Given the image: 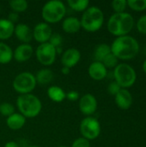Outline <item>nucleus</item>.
Instances as JSON below:
<instances>
[{"mask_svg":"<svg viewBox=\"0 0 146 147\" xmlns=\"http://www.w3.org/2000/svg\"><path fill=\"white\" fill-rule=\"evenodd\" d=\"M15 113V107L9 102L0 103V114L5 117H9Z\"/></svg>","mask_w":146,"mask_h":147,"instance_id":"bb28decb","label":"nucleus"},{"mask_svg":"<svg viewBox=\"0 0 146 147\" xmlns=\"http://www.w3.org/2000/svg\"><path fill=\"white\" fill-rule=\"evenodd\" d=\"M81 27L88 32H96L103 25L104 14L102 10L96 7H89L83 14L80 20Z\"/></svg>","mask_w":146,"mask_h":147,"instance_id":"20e7f679","label":"nucleus"},{"mask_svg":"<svg viewBox=\"0 0 146 147\" xmlns=\"http://www.w3.org/2000/svg\"><path fill=\"white\" fill-rule=\"evenodd\" d=\"M81 59V53L80 52L74 47L69 48L67 50H65L61 57V63L63 65V66L65 67H68V68H71L73 66H75L80 60Z\"/></svg>","mask_w":146,"mask_h":147,"instance_id":"f8f14e48","label":"nucleus"},{"mask_svg":"<svg viewBox=\"0 0 146 147\" xmlns=\"http://www.w3.org/2000/svg\"><path fill=\"white\" fill-rule=\"evenodd\" d=\"M4 147H19V146L15 141H9L4 145Z\"/></svg>","mask_w":146,"mask_h":147,"instance_id":"c9c22d12","label":"nucleus"},{"mask_svg":"<svg viewBox=\"0 0 146 147\" xmlns=\"http://www.w3.org/2000/svg\"><path fill=\"white\" fill-rule=\"evenodd\" d=\"M47 96L52 102H61L65 99H66V93L65 92V90L61 87L56 85H52L48 88Z\"/></svg>","mask_w":146,"mask_h":147,"instance_id":"aec40b11","label":"nucleus"},{"mask_svg":"<svg viewBox=\"0 0 146 147\" xmlns=\"http://www.w3.org/2000/svg\"><path fill=\"white\" fill-rule=\"evenodd\" d=\"M143 70H144V71L146 73V59L145 60L144 64H143Z\"/></svg>","mask_w":146,"mask_h":147,"instance_id":"4c0bfd02","label":"nucleus"},{"mask_svg":"<svg viewBox=\"0 0 146 147\" xmlns=\"http://www.w3.org/2000/svg\"><path fill=\"white\" fill-rule=\"evenodd\" d=\"M81 28L80 20L74 16H69L62 22V28L67 34H75L78 32Z\"/></svg>","mask_w":146,"mask_h":147,"instance_id":"a211bd4d","label":"nucleus"},{"mask_svg":"<svg viewBox=\"0 0 146 147\" xmlns=\"http://www.w3.org/2000/svg\"><path fill=\"white\" fill-rule=\"evenodd\" d=\"M52 78H53L52 71L46 68L40 70L35 76L36 83H38L41 85H45V84L51 83Z\"/></svg>","mask_w":146,"mask_h":147,"instance_id":"4be33fe9","label":"nucleus"},{"mask_svg":"<svg viewBox=\"0 0 146 147\" xmlns=\"http://www.w3.org/2000/svg\"><path fill=\"white\" fill-rule=\"evenodd\" d=\"M137 28L138 30L142 33V34H146V15L142 16L139 17V19L137 22Z\"/></svg>","mask_w":146,"mask_h":147,"instance_id":"7c9ffc66","label":"nucleus"},{"mask_svg":"<svg viewBox=\"0 0 146 147\" xmlns=\"http://www.w3.org/2000/svg\"><path fill=\"white\" fill-rule=\"evenodd\" d=\"M52 34V28L46 22H40L36 24L33 30V38L40 44L48 42Z\"/></svg>","mask_w":146,"mask_h":147,"instance_id":"9d476101","label":"nucleus"},{"mask_svg":"<svg viewBox=\"0 0 146 147\" xmlns=\"http://www.w3.org/2000/svg\"><path fill=\"white\" fill-rule=\"evenodd\" d=\"M121 89H122V88H121L115 81L110 83V84H108V91L109 92V94H111V95H113V96H115Z\"/></svg>","mask_w":146,"mask_h":147,"instance_id":"473e14b6","label":"nucleus"},{"mask_svg":"<svg viewBox=\"0 0 146 147\" xmlns=\"http://www.w3.org/2000/svg\"><path fill=\"white\" fill-rule=\"evenodd\" d=\"M127 5L133 10L142 11L146 9V0H128Z\"/></svg>","mask_w":146,"mask_h":147,"instance_id":"a878e982","label":"nucleus"},{"mask_svg":"<svg viewBox=\"0 0 146 147\" xmlns=\"http://www.w3.org/2000/svg\"><path fill=\"white\" fill-rule=\"evenodd\" d=\"M71 147H90V142L89 140L84 139V138H78L74 140L72 143Z\"/></svg>","mask_w":146,"mask_h":147,"instance_id":"2f4dec72","label":"nucleus"},{"mask_svg":"<svg viewBox=\"0 0 146 147\" xmlns=\"http://www.w3.org/2000/svg\"><path fill=\"white\" fill-rule=\"evenodd\" d=\"M114 101L116 105L120 109L126 110L130 109V107L133 104V96L130 93V91L126 89H121L114 96Z\"/></svg>","mask_w":146,"mask_h":147,"instance_id":"4468645a","label":"nucleus"},{"mask_svg":"<svg viewBox=\"0 0 146 147\" xmlns=\"http://www.w3.org/2000/svg\"><path fill=\"white\" fill-rule=\"evenodd\" d=\"M59 147H67V146H59Z\"/></svg>","mask_w":146,"mask_h":147,"instance_id":"ea45409f","label":"nucleus"},{"mask_svg":"<svg viewBox=\"0 0 146 147\" xmlns=\"http://www.w3.org/2000/svg\"><path fill=\"white\" fill-rule=\"evenodd\" d=\"M70 71H71V69H70V68H68V67H65V66H63V67H62V69H61V72H62L64 75H68V74L70 73Z\"/></svg>","mask_w":146,"mask_h":147,"instance_id":"e433bc0d","label":"nucleus"},{"mask_svg":"<svg viewBox=\"0 0 146 147\" xmlns=\"http://www.w3.org/2000/svg\"><path fill=\"white\" fill-rule=\"evenodd\" d=\"M111 53V47L108 44H100L98 45L96 49H95V53H94V57L96 61L98 62H102L103 59L109 54Z\"/></svg>","mask_w":146,"mask_h":147,"instance_id":"5701e85b","label":"nucleus"},{"mask_svg":"<svg viewBox=\"0 0 146 147\" xmlns=\"http://www.w3.org/2000/svg\"><path fill=\"white\" fill-rule=\"evenodd\" d=\"M9 6L14 12L20 13L28 9V3L26 0H11L9 2Z\"/></svg>","mask_w":146,"mask_h":147,"instance_id":"393cba45","label":"nucleus"},{"mask_svg":"<svg viewBox=\"0 0 146 147\" xmlns=\"http://www.w3.org/2000/svg\"><path fill=\"white\" fill-rule=\"evenodd\" d=\"M16 106L20 114L25 118H34L42 109L40 100L33 94L20 95L16 99Z\"/></svg>","mask_w":146,"mask_h":147,"instance_id":"7ed1b4c3","label":"nucleus"},{"mask_svg":"<svg viewBox=\"0 0 146 147\" xmlns=\"http://www.w3.org/2000/svg\"><path fill=\"white\" fill-rule=\"evenodd\" d=\"M27 147H39V146H27Z\"/></svg>","mask_w":146,"mask_h":147,"instance_id":"58836bf2","label":"nucleus"},{"mask_svg":"<svg viewBox=\"0 0 146 147\" xmlns=\"http://www.w3.org/2000/svg\"><path fill=\"white\" fill-rule=\"evenodd\" d=\"M37 83L35 76L28 71H23L19 73L13 80V89L21 95L31 94L35 89Z\"/></svg>","mask_w":146,"mask_h":147,"instance_id":"0eeeda50","label":"nucleus"},{"mask_svg":"<svg viewBox=\"0 0 146 147\" xmlns=\"http://www.w3.org/2000/svg\"><path fill=\"white\" fill-rule=\"evenodd\" d=\"M14 34L16 38L22 43L29 44L33 39V31L30 29L29 26L25 23H19L15 27Z\"/></svg>","mask_w":146,"mask_h":147,"instance_id":"dca6fc26","label":"nucleus"},{"mask_svg":"<svg viewBox=\"0 0 146 147\" xmlns=\"http://www.w3.org/2000/svg\"><path fill=\"white\" fill-rule=\"evenodd\" d=\"M67 3L70 6V8L72 9L73 10L81 12V11H85L89 8V0H68Z\"/></svg>","mask_w":146,"mask_h":147,"instance_id":"b1692460","label":"nucleus"},{"mask_svg":"<svg viewBox=\"0 0 146 147\" xmlns=\"http://www.w3.org/2000/svg\"><path fill=\"white\" fill-rule=\"evenodd\" d=\"M8 20L9 22H11L12 23H15V22H17L18 20H19V15L18 13H15V12H10L9 14V16H8Z\"/></svg>","mask_w":146,"mask_h":147,"instance_id":"f704fd0d","label":"nucleus"},{"mask_svg":"<svg viewBox=\"0 0 146 147\" xmlns=\"http://www.w3.org/2000/svg\"><path fill=\"white\" fill-rule=\"evenodd\" d=\"M113 75L114 81L122 89L132 87L137 79L135 70L130 65L126 63L118 64V65L114 70Z\"/></svg>","mask_w":146,"mask_h":147,"instance_id":"423d86ee","label":"nucleus"},{"mask_svg":"<svg viewBox=\"0 0 146 147\" xmlns=\"http://www.w3.org/2000/svg\"><path fill=\"white\" fill-rule=\"evenodd\" d=\"M15 31V25L8 19H0V40H4L9 39Z\"/></svg>","mask_w":146,"mask_h":147,"instance_id":"6ab92c4d","label":"nucleus"},{"mask_svg":"<svg viewBox=\"0 0 146 147\" xmlns=\"http://www.w3.org/2000/svg\"><path fill=\"white\" fill-rule=\"evenodd\" d=\"M118 61L119 59L111 53L103 59L102 63L105 65L106 68H115L118 65Z\"/></svg>","mask_w":146,"mask_h":147,"instance_id":"c85d7f7f","label":"nucleus"},{"mask_svg":"<svg viewBox=\"0 0 146 147\" xmlns=\"http://www.w3.org/2000/svg\"><path fill=\"white\" fill-rule=\"evenodd\" d=\"M111 53L119 59H132L139 52L138 40L130 35L117 37L110 46Z\"/></svg>","mask_w":146,"mask_h":147,"instance_id":"f257e3e1","label":"nucleus"},{"mask_svg":"<svg viewBox=\"0 0 146 147\" xmlns=\"http://www.w3.org/2000/svg\"><path fill=\"white\" fill-rule=\"evenodd\" d=\"M34 49L30 44L22 43L13 52V58L18 63H23L28 61L33 55Z\"/></svg>","mask_w":146,"mask_h":147,"instance_id":"ddd939ff","label":"nucleus"},{"mask_svg":"<svg viewBox=\"0 0 146 147\" xmlns=\"http://www.w3.org/2000/svg\"><path fill=\"white\" fill-rule=\"evenodd\" d=\"M134 26L133 16L127 12L114 13L108 22V29L114 36L120 37L127 35Z\"/></svg>","mask_w":146,"mask_h":147,"instance_id":"f03ea898","label":"nucleus"},{"mask_svg":"<svg viewBox=\"0 0 146 147\" xmlns=\"http://www.w3.org/2000/svg\"><path fill=\"white\" fill-rule=\"evenodd\" d=\"M13 59V51L9 46L0 41V64L6 65Z\"/></svg>","mask_w":146,"mask_h":147,"instance_id":"412c9836","label":"nucleus"},{"mask_svg":"<svg viewBox=\"0 0 146 147\" xmlns=\"http://www.w3.org/2000/svg\"><path fill=\"white\" fill-rule=\"evenodd\" d=\"M36 58L38 61L45 65H52L56 59V48L52 46L49 42L40 44L36 49Z\"/></svg>","mask_w":146,"mask_h":147,"instance_id":"1a4fd4ad","label":"nucleus"},{"mask_svg":"<svg viewBox=\"0 0 146 147\" xmlns=\"http://www.w3.org/2000/svg\"><path fill=\"white\" fill-rule=\"evenodd\" d=\"M0 11H1V8H0Z\"/></svg>","mask_w":146,"mask_h":147,"instance_id":"a19ab883","label":"nucleus"},{"mask_svg":"<svg viewBox=\"0 0 146 147\" xmlns=\"http://www.w3.org/2000/svg\"><path fill=\"white\" fill-rule=\"evenodd\" d=\"M79 109L82 114L90 116L97 109V100L92 94H85L79 100Z\"/></svg>","mask_w":146,"mask_h":147,"instance_id":"9b49d317","label":"nucleus"},{"mask_svg":"<svg viewBox=\"0 0 146 147\" xmlns=\"http://www.w3.org/2000/svg\"><path fill=\"white\" fill-rule=\"evenodd\" d=\"M80 133L83 138L88 140H93L98 138L101 134V124L94 117H85L80 123Z\"/></svg>","mask_w":146,"mask_h":147,"instance_id":"6e6552de","label":"nucleus"},{"mask_svg":"<svg viewBox=\"0 0 146 147\" xmlns=\"http://www.w3.org/2000/svg\"><path fill=\"white\" fill-rule=\"evenodd\" d=\"M88 73L89 77L94 80H102L108 75V69L102 62L95 61L90 64L88 69Z\"/></svg>","mask_w":146,"mask_h":147,"instance_id":"2eb2a0df","label":"nucleus"},{"mask_svg":"<svg viewBox=\"0 0 146 147\" xmlns=\"http://www.w3.org/2000/svg\"><path fill=\"white\" fill-rule=\"evenodd\" d=\"M78 98H79V93L75 90H71L66 94V99H68L69 101L75 102L78 100Z\"/></svg>","mask_w":146,"mask_h":147,"instance_id":"72a5a7b5","label":"nucleus"},{"mask_svg":"<svg viewBox=\"0 0 146 147\" xmlns=\"http://www.w3.org/2000/svg\"><path fill=\"white\" fill-rule=\"evenodd\" d=\"M25 123H26V118L20 113H14L10 116L7 117L6 119L7 127L13 131L20 130L24 127Z\"/></svg>","mask_w":146,"mask_h":147,"instance_id":"f3484780","label":"nucleus"},{"mask_svg":"<svg viewBox=\"0 0 146 147\" xmlns=\"http://www.w3.org/2000/svg\"><path fill=\"white\" fill-rule=\"evenodd\" d=\"M66 13V7L59 0L46 2L42 7L41 16L46 23H56L60 22Z\"/></svg>","mask_w":146,"mask_h":147,"instance_id":"39448f33","label":"nucleus"},{"mask_svg":"<svg viewBox=\"0 0 146 147\" xmlns=\"http://www.w3.org/2000/svg\"><path fill=\"white\" fill-rule=\"evenodd\" d=\"M113 9L115 13H122L125 12V9L127 6L126 0H114L111 3Z\"/></svg>","mask_w":146,"mask_h":147,"instance_id":"cd10ccee","label":"nucleus"},{"mask_svg":"<svg viewBox=\"0 0 146 147\" xmlns=\"http://www.w3.org/2000/svg\"><path fill=\"white\" fill-rule=\"evenodd\" d=\"M62 41H63L62 36H61L59 34H58V33H54V34H52V36L50 37L48 42H49L52 46H53L55 48H57V47H60V45L62 44Z\"/></svg>","mask_w":146,"mask_h":147,"instance_id":"c756f323","label":"nucleus"}]
</instances>
